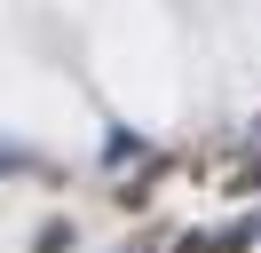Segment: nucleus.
<instances>
[{"instance_id": "f257e3e1", "label": "nucleus", "mask_w": 261, "mask_h": 253, "mask_svg": "<svg viewBox=\"0 0 261 253\" xmlns=\"http://www.w3.org/2000/svg\"><path fill=\"white\" fill-rule=\"evenodd\" d=\"M0 174H40V158L24 150V142H0Z\"/></svg>"}]
</instances>
